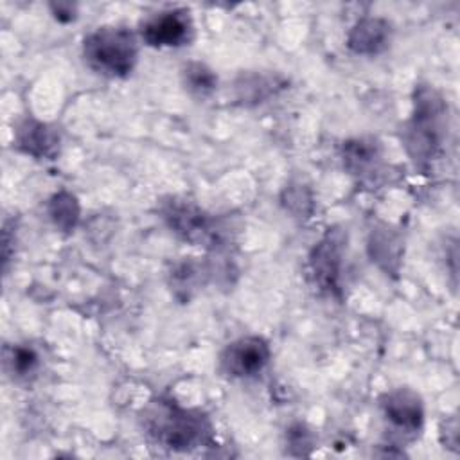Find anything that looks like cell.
Listing matches in <instances>:
<instances>
[{
  "instance_id": "obj_1",
  "label": "cell",
  "mask_w": 460,
  "mask_h": 460,
  "mask_svg": "<svg viewBox=\"0 0 460 460\" xmlns=\"http://www.w3.org/2000/svg\"><path fill=\"white\" fill-rule=\"evenodd\" d=\"M146 433L171 451H192L212 440V424L199 410L183 408L169 399H155L142 411Z\"/></svg>"
},
{
  "instance_id": "obj_2",
  "label": "cell",
  "mask_w": 460,
  "mask_h": 460,
  "mask_svg": "<svg viewBox=\"0 0 460 460\" xmlns=\"http://www.w3.org/2000/svg\"><path fill=\"white\" fill-rule=\"evenodd\" d=\"M447 133V104L428 84H419L413 93V113L402 129V144L419 167L429 165L438 155Z\"/></svg>"
},
{
  "instance_id": "obj_3",
  "label": "cell",
  "mask_w": 460,
  "mask_h": 460,
  "mask_svg": "<svg viewBox=\"0 0 460 460\" xmlns=\"http://www.w3.org/2000/svg\"><path fill=\"white\" fill-rule=\"evenodd\" d=\"M83 58L101 75L126 77L138 61V40L126 27L102 25L83 40Z\"/></svg>"
},
{
  "instance_id": "obj_4",
  "label": "cell",
  "mask_w": 460,
  "mask_h": 460,
  "mask_svg": "<svg viewBox=\"0 0 460 460\" xmlns=\"http://www.w3.org/2000/svg\"><path fill=\"white\" fill-rule=\"evenodd\" d=\"M160 216L180 239L194 246L219 248L225 243L226 228L221 221L189 198L169 196L160 203Z\"/></svg>"
},
{
  "instance_id": "obj_5",
  "label": "cell",
  "mask_w": 460,
  "mask_h": 460,
  "mask_svg": "<svg viewBox=\"0 0 460 460\" xmlns=\"http://www.w3.org/2000/svg\"><path fill=\"white\" fill-rule=\"evenodd\" d=\"M347 248V232L338 226L329 228L309 253V271L318 291L340 295V279L343 255Z\"/></svg>"
},
{
  "instance_id": "obj_6",
  "label": "cell",
  "mask_w": 460,
  "mask_h": 460,
  "mask_svg": "<svg viewBox=\"0 0 460 460\" xmlns=\"http://www.w3.org/2000/svg\"><path fill=\"white\" fill-rule=\"evenodd\" d=\"M192 16L183 7L165 9L151 14L140 25V38L146 45L155 49H176L192 40Z\"/></svg>"
},
{
  "instance_id": "obj_7",
  "label": "cell",
  "mask_w": 460,
  "mask_h": 460,
  "mask_svg": "<svg viewBox=\"0 0 460 460\" xmlns=\"http://www.w3.org/2000/svg\"><path fill=\"white\" fill-rule=\"evenodd\" d=\"M271 358L270 345L261 336H243L228 343L219 356V370L234 379L253 377Z\"/></svg>"
},
{
  "instance_id": "obj_8",
  "label": "cell",
  "mask_w": 460,
  "mask_h": 460,
  "mask_svg": "<svg viewBox=\"0 0 460 460\" xmlns=\"http://www.w3.org/2000/svg\"><path fill=\"white\" fill-rule=\"evenodd\" d=\"M381 411L388 426L411 438L415 437L424 424V404L420 395L411 388H395L386 392L381 401Z\"/></svg>"
},
{
  "instance_id": "obj_9",
  "label": "cell",
  "mask_w": 460,
  "mask_h": 460,
  "mask_svg": "<svg viewBox=\"0 0 460 460\" xmlns=\"http://www.w3.org/2000/svg\"><path fill=\"white\" fill-rule=\"evenodd\" d=\"M392 40V25L379 16L358 20L347 34V47L359 56H376L383 52Z\"/></svg>"
},
{
  "instance_id": "obj_10",
  "label": "cell",
  "mask_w": 460,
  "mask_h": 460,
  "mask_svg": "<svg viewBox=\"0 0 460 460\" xmlns=\"http://www.w3.org/2000/svg\"><path fill=\"white\" fill-rule=\"evenodd\" d=\"M59 133L54 126L25 119L16 129V146L34 158H52L59 149Z\"/></svg>"
},
{
  "instance_id": "obj_11",
  "label": "cell",
  "mask_w": 460,
  "mask_h": 460,
  "mask_svg": "<svg viewBox=\"0 0 460 460\" xmlns=\"http://www.w3.org/2000/svg\"><path fill=\"white\" fill-rule=\"evenodd\" d=\"M343 165L350 174L367 178L374 174L381 164V146L374 138H352L343 144Z\"/></svg>"
},
{
  "instance_id": "obj_12",
  "label": "cell",
  "mask_w": 460,
  "mask_h": 460,
  "mask_svg": "<svg viewBox=\"0 0 460 460\" xmlns=\"http://www.w3.org/2000/svg\"><path fill=\"white\" fill-rule=\"evenodd\" d=\"M368 252L372 261H376L385 271L395 273L401 261V239L388 226L376 228L368 237Z\"/></svg>"
},
{
  "instance_id": "obj_13",
  "label": "cell",
  "mask_w": 460,
  "mask_h": 460,
  "mask_svg": "<svg viewBox=\"0 0 460 460\" xmlns=\"http://www.w3.org/2000/svg\"><path fill=\"white\" fill-rule=\"evenodd\" d=\"M207 268L203 262L196 261L194 257H187L180 262H176L169 273V284L172 293L180 300H189L199 286L205 284Z\"/></svg>"
},
{
  "instance_id": "obj_14",
  "label": "cell",
  "mask_w": 460,
  "mask_h": 460,
  "mask_svg": "<svg viewBox=\"0 0 460 460\" xmlns=\"http://www.w3.org/2000/svg\"><path fill=\"white\" fill-rule=\"evenodd\" d=\"M47 210H49V216H50L54 226L61 232H72L79 223L81 207H79L77 198L68 190L56 192L50 198Z\"/></svg>"
},
{
  "instance_id": "obj_15",
  "label": "cell",
  "mask_w": 460,
  "mask_h": 460,
  "mask_svg": "<svg viewBox=\"0 0 460 460\" xmlns=\"http://www.w3.org/2000/svg\"><path fill=\"white\" fill-rule=\"evenodd\" d=\"M183 86L196 97H208L217 88L216 72L201 61H189L181 68Z\"/></svg>"
},
{
  "instance_id": "obj_16",
  "label": "cell",
  "mask_w": 460,
  "mask_h": 460,
  "mask_svg": "<svg viewBox=\"0 0 460 460\" xmlns=\"http://www.w3.org/2000/svg\"><path fill=\"white\" fill-rule=\"evenodd\" d=\"M275 77H268L262 74H246L241 75L235 83L241 101H253L261 102L275 92Z\"/></svg>"
},
{
  "instance_id": "obj_17",
  "label": "cell",
  "mask_w": 460,
  "mask_h": 460,
  "mask_svg": "<svg viewBox=\"0 0 460 460\" xmlns=\"http://www.w3.org/2000/svg\"><path fill=\"white\" fill-rule=\"evenodd\" d=\"M5 365L13 376L23 379L36 372L40 365V356L32 347L13 345L5 350Z\"/></svg>"
},
{
  "instance_id": "obj_18",
  "label": "cell",
  "mask_w": 460,
  "mask_h": 460,
  "mask_svg": "<svg viewBox=\"0 0 460 460\" xmlns=\"http://www.w3.org/2000/svg\"><path fill=\"white\" fill-rule=\"evenodd\" d=\"M284 205L288 210H291L296 216H307L309 208H311V196L304 194L302 185H296L293 189H286L284 192Z\"/></svg>"
},
{
  "instance_id": "obj_19",
  "label": "cell",
  "mask_w": 460,
  "mask_h": 460,
  "mask_svg": "<svg viewBox=\"0 0 460 460\" xmlns=\"http://www.w3.org/2000/svg\"><path fill=\"white\" fill-rule=\"evenodd\" d=\"M50 11L54 18L61 23H70L77 18V7L74 4H63V2L50 4Z\"/></svg>"
}]
</instances>
